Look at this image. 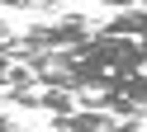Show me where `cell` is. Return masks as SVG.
I'll return each instance as SVG.
<instances>
[{
	"label": "cell",
	"instance_id": "6da1fadb",
	"mask_svg": "<svg viewBox=\"0 0 147 132\" xmlns=\"http://www.w3.org/2000/svg\"><path fill=\"white\" fill-rule=\"evenodd\" d=\"M33 80L81 94L86 109H109L119 118L147 113V5L114 14L76 47L33 57Z\"/></svg>",
	"mask_w": 147,
	"mask_h": 132
},
{
	"label": "cell",
	"instance_id": "7a4b0ae2",
	"mask_svg": "<svg viewBox=\"0 0 147 132\" xmlns=\"http://www.w3.org/2000/svg\"><path fill=\"white\" fill-rule=\"evenodd\" d=\"M90 33H95V28H90L86 14H62V19H52V24L24 28L19 43H14V57H19V61H33V57H48V52H62V47L86 43Z\"/></svg>",
	"mask_w": 147,
	"mask_h": 132
},
{
	"label": "cell",
	"instance_id": "3957f363",
	"mask_svg": "<svg viewBox=\"0 0 147 132\" xmlns=\"http://www.w3.org/2000/svg\"><path fill=\"white\" fill-rule=\"evenodd\" d=\"M14 66H19V61H10V66L0 61V90H10V80H14Z\"/></svg>",
	"mask_w": 147,
	"mask_h": 132
},
{
	"label": "cell",
	"instance_id": "277c9868",
	"mask_svg": "<svg viewBox=\"0 0 147 132\" xmlns=\"http://www.w3.org/2000/svg\"><path fill=\"white\" fill-rule=\"evenodd\" d=\"M105 5H119V9H128V5H133V0H105Z\"/></svg>",
	"mask_w": 147,
	"mask_h": 132
},
{
	"label": "cell",
	"instance_id": "5b68a950",
	"mask_svg": "<svg viewBox=\"0 0 147 132\" xmlns=\"http://www.w3.org/2000/svg\"><path fill=\"white\" fill-rule=\"evenodd\" d=\"M138 132H142V127H138Z\"/></svg>",
	"mask_w": 147,
	"mask_h": 132
}]
</instances>
